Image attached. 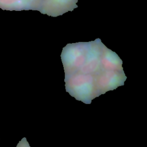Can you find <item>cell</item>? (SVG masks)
I'll use <instances>...</instances> for the list:
<instances>
[{"mask_svg": "<svg viewBox=\"0 0 147 147\" xmlns=\"http://www.w3.org/2000/svg\"><path fill=\"white\" fill-rule=\"evenodd\" d=\"M62 63L66 91L86 104L123 86L126 79L121 59L99 38L83 42L70 51Z\"/></svg>", "mask_w": 147, "mask_h": 147, "instance_id": "6da1fadb", "label": "cell"}, {"mask_svg": "<svg viewBox=\"0 0 147 147\" xmlns=\"http://www.w3.org/2000/svg\"><path fill=\"white\" fill-rule=\"evenodd\" d=\"M78 0H42L39 11L51 17L61 16L78 7Z\"/></svg>", "mask_w": 147, "mask_h": 147, "instance_id": "7a4b0ae2", "label": "cell"}, {"mask_svg": "<svg viewBox=\"0 0 147 147\" xmlns=\"http://www.w3.org/2000/svg\"><path fill=\"white\" fill-rule=\"evenodd\" d=\"M42 0H0V8L3 10H38Z\"/></svg>", "mask_w": 147, "mask_h": 147, "instance_id": "3957f363", "label": "cell"}, {"mask_svg": "<svg viewBox=\"0 0 147 147\" xmlns=\"http://www.w3.org/2000/svg\"><path fill=\"white\" fill-rule=\"evenodd\" d=\"M16 147H30V146L28 142L27 141L26 138L25 137H24L23 138H22L21 141H19Z\"/></svg>", "mask_w": 147, "mask_h": 147, "instance_id": "277c9868", "label": "cell"}]
</instances>
